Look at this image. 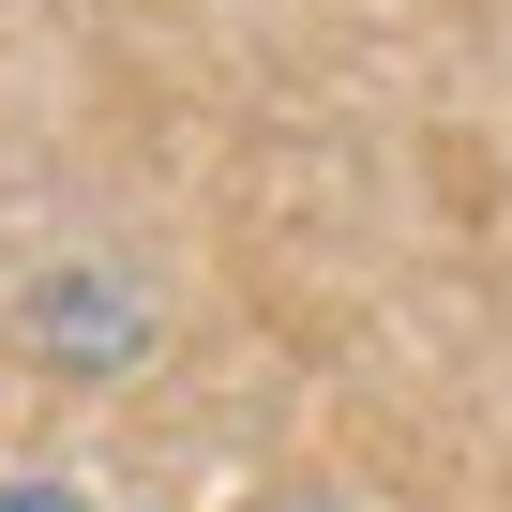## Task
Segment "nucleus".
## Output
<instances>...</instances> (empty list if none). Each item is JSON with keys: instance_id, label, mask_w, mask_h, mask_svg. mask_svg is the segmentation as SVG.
<instances>
[{"instance_id": "obj_1", "label": "nucleus", "mask_w": 512, "mask_h": 512, "mask_svg": "<svg viewBox=\"0 0 512 512\" xmlns=\"http://www.w3.org/2000/svg\"><path fill=\"white\" fill-rule=\"evenodd\" d=\"M31 347L76 362V377H121V362L151 347V317H136L121 272H46V287H31Z\"/></svg>"}, {"instance_id": "obj_2", "label": "nucleus", "mask_w": 512, "mask_h": 512, "mask_svg": "<svg viewBox=\"0 0 512 512\" xmlns=\"http://www.w3.org/2000/svg\"><path fill=\"white\" fill-rule=\"evenodd\" d=\"M0 512H91V497H61V482H16V497H0Z\"/></svg>"}]
</instances>
